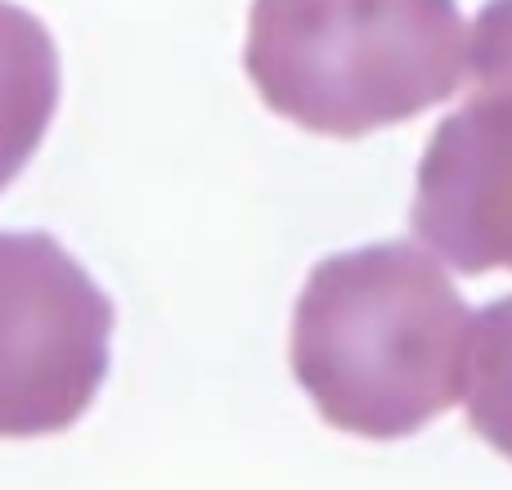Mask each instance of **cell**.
Segmentation results:
<instances>
[{"instance_id": "5", "label": "cell", "mask_w": 512, "mask_h": 490, "mask_svg": "<svg viewBox=\"0 0 512 490\" xmlns=\"http://www.w3.org/2000/svg\"><path fill=\"white\" fill-rule=\"evenodd\" d=\"M59 108V45L50 27L0 0V189L32 162Z\"/></svg>"}, {"instance_id": "7", "label": "cell", "mask_w": 512, "mask_h": 490, "mask_svg": "<svg viewBox=\"0 0 512 490\" xmlns=\"http://www.w3.org/2000/svg\"><path fill=\"white\" fill-rule=\"evenodd\" d=\"M472 95H495L512 104V0H490L468 32Z\"/></svg>"}, {"instance_id": "1", "label": "cell", "mask_w": 512, "mask_h": 490, "mask_svg": "<svg viewBox=\"0 0 512 490\" xmlns=\"http://www.w3.org/2000/svg\"><path fill=\"white\" fill-rule=\"evenodd\" d=\"M463 293L409 239L310 270L292 311V378L337 432L396 441L463 401L472 356Z\"/></svg>"}, {"instance_id": "2", "label": "cell", "mask_w": 512, "mask_h": 490, "mask_svg": "<svg viewBox=\"0 0 512 490\" xmlns=\"http://www.w3.org/2000/svg\"><path fill=\"white\" fill-rule=\"evenodd\" d=\"M243 68L270 113L360 140L463 86L468 23L454 0H252Z\"/></svg>"}, {"instance_id": "3", "label": "cell", "mask_w": 512, "mask_h": 490, "mask_svg": "<svg viewBox=\"0 0 512 490\" xmlns=\"http://www.w3.org/2000/svg\"><path fill=\"white\" fill-rule=\"evenodd\" d=\"M113 302L50 234H0V437L68 432L108 374Z\"/></svg>"}, {"instance_id": "6", "label": "cell", "mask_w": 512, "mask_h": 490, "mask_svg": "<svg viewBox=\"0 0 512 490\" xmlns=\"http://www.w3.org/2000/svg\"><path fill=\"white\" fill-rule=\"evenodd\" d=\"M463 405L472 432L512 459V293L490 302L472 324Z\"/></svg>"}, {"instance_id": "4", "label": "cell", "mask_w": 512, "mask_h": 490, "mask_svg": "<svg viewBox=\"0 0 512 490\" xmlns=\"http://www.w3.org/2000/svg\"><path fill=\"white\" fill-rule=\"evenodd\" d=\"M414 230L459 275L512 270V104L472 95L418 162Z\"/></svg>"}]
</instances>
